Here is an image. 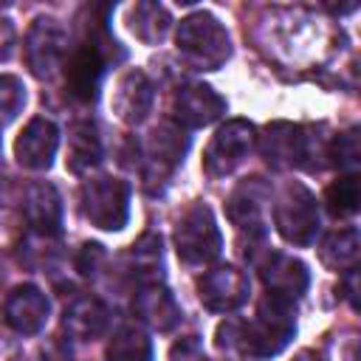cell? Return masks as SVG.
I'll return each mask as SVG.
<instances>
[{
    "label": "cell",
    "instance_id": "1",
    "mask_svg": "<svg viewBox=\"0 0 361 361\" xmlns=\"http://www.w3.org/2000/svg\"><path fill=\"white\" fill-rule=\"evenodd\" d=\"M113 51L118 56H124L118 42L107 34V25H104V17H102V20L93 23L90 34L71 51V56L65 62V87L76 102H85V104L96 102Z\"/></svg>",
    "mask_w": 361,
    "mask_h": 361
},
{
    "label": "cell",
    "instance_id": "2",
    "mask_svg": "<svg viewBox=\"0 0 361 361\" xmlns=\"http://www.w3.org/2000/svg\"><path fill=\"white\" fill-rule=\"evenodd\" d=\"M175 45H178V54L195 71H217L231 56L228 31L209 11H195L183 17L175 31Z\"/></svg>",
    "mask_w": 361,
    "mask_h": 361
},
{
    "label": "cell",
    "instance_id": "3",
    "mask_svg": "<svg viewBox=\"0 0 361 361\" xmlns=\"http://www.w3.org/2000/svg\"><path fill=\"white\" fill-rule=\"evenodd\" d=\"M296 333V305L276 299V296H262L257 305V313L251 322H245V347H248V361H262L279 355Z\"/></svg>",
    "mask_w": 361,
    "mask_h": 361
},
{
    "label": "cell",
    "instance_id": "4",
    "mask_svg": "<svg viewBox=\"0 0 361 361\" xmlns=\"http://www.w3.org/2000/svg\"><path fill=\"white\" fill-rule=\"evenodd\" d=\"M175 251L186 265H206L217 259L223 248V234L214 220V212L206 203H192L175 223Z\"/></svg>",
    "mask_w": 361,
    "mask_h": 361
},
{
    "label": "cell",
    "instance_id": "5",
    "mask_svg": "<svg viewBox=\"0 0 361 361\" xmlns=\"http://www.w3.org/2000/svg\"><path fill=\"white\" fill-rule=\"evenodd\" d=\"M274 226L290 245H310L319 234V206L307 186L290 180L276 192L274 200Z\"/></svg>",
    "mask_w": 361,
    "mask_h": 361
},
{
    "label": "cell",
    "instance_id": "6",
    "mask_svg": "<svg viewBox=\"0 0 361 361\" xmlns=\"http://www.w3.org/2000/svg\"><path fill=\"white\" fill-rule=\"evenodd\" d=\"M82 214L102 231H121L130 220V186L118 178L99 175L79 189Z\"/></svg>",
    "mask_w": 361,
    "mask_h": 361
},
{
    "label": "cell",
    "instance_id": "7",
    "mask_svg": "<svg viewBox=\"0 0 361 361\" xmlns=\"http://www.w3.org/2000/svg\"><path fill=\"white\" fill-rule=\"evenodd\" d=\"M257 144H259L265 164L274 169H299V166L310 169L313 135H307V130L302 124L271 121V124H265L262 135H257Z\"/></svg>",
    "mask_w": 361,
    "mask_h": 361
},
{
    "label": "cell",
    "instance_id": "8",
    "mask_svg": "<svg viewBox=\"0 0 361 361\" xmlns=\"http://www.w3.org/2000/svg\"><path fill=\"white\" fill-rule=\"evenodd\" d=\"M257 144V130L245 118H231L226 121L209 141L203 152V169L209 178H223L231 175L254 149Z\"/></svg>",
    "mask_w": 361,
    "mask_h": 361
},
{
    "label": "cell",
    "instance_id": "9",
    "mask_svg": "<svg viewBox=\"0 0 361 361\" xmlns=\"http://www.w3.org/2000/svg\"><path fill=\"white\" fill-rule=\"evenodd\" d=\"M248 259L257 265L268 296H276V299H285L293 305L305 296V290L310 285V271L302 259L282 254V251H271V248H265L262 254H251Z\"/></svg>",
    "mask_w": 361,
    "mask_h": 361
},
{
    "label": "cell",
    "instance_id": "10",
    "mask_svg": "<svg viewBox=\"0 0 361 361\" xmlns=\"http://www.w3.org/2000/svg\"><path fill=\"white\" fill-rule=\"evenodd\" d=\"M189 147V135L172 121L158 124L149 133L147 141V161H144V183L149 192H161L164 183L172 178V172L178 169V164L183 161Z\"/></svg>",
    "mask_w": 361,
    "mask_h": 361
},
{
    "label": "cell",
    "instance_id": "11",
    "mask_svg": "<svg viewBox=\"0 0 361 361\" xmlns=\"http://www.w3.org/2000/svg\"><path fill=\"white\" fill-rule=\"evenodd\" d=\"M251 282L237 265H214L197 279V296L212 313H231L248 302Z\"/></svg>",
    "mask_w": 361,
    "mask_h": 361
},
{
    "label": "cell",
    "instance_id": "12",
    "mask_svg": "<svg viewBox=\"0 0 361 361\" xmlns=\"http://www.w3.org/2000/svg\"><path fill=\"white\" fill-rule=\"evenodd\" d=\"M226 107H228L226 99L203 82L183 85L172 99V116H175V124L180 130L209 127L212 121H217L226 113Z\"/></svg>",
    "mask_w": 361,
    "mask_h": 361
},
{
    "label": "cell",
    "instance_id": "13",
    "mask_svg": "<svg viewBox=\"0 0 361 361\" xmlns=\"http://www.w3.org/2000/svg\"><path fill=\"white\" fill-rule=\"evenodd\" d=\"M68 51L65 28L51 17H37L25 37V59L37 76H51Z\"/></svg>",
    "mask_w": 361,
    "mask_h": 361
},
{
    "label": "cell",
    "instance_id": "14",
    "mask_svg": "<svg viewBox=\"0 0 361 361\" xmlns=\"http://www.w3.org/2000/svg\"><path fill=\"white\" fill-rule=\"evenodd\" d=\"M152 102H155V87L152 82L147 79L144 71H124L116 85H113V96H110V107L113 113L124 121V124H141L149 110H152Z\"/></svg>",
    "mask_w": 361,
    "mask_h": 361
},
{
    "label": "cell",
    "instance_id": "15",
    "mask_svg": "<svg viewBox=\"0 0 361 361\" xmlns=\"http://www.w3.org/2000/svg\"><path fill=\"white\" fill-rule=\"evenodd\" d=\"M56 149H59V130L51 118L42 116L31 118L14 141V158L25 169H48L56 158Z\"/></svg>",
    "mask_w": 361,
    "mask_h": 361
},
{
    "label": "cell",
    "instance_id": "16",
    "mask_svg": "<svg viewBox=\"0 0 361 361\" xmlns=\"http://www.w3.org/2000/svg\"><path fill=\"white\" fill-rule=\"evenodd\" d=\"M48 313H51V305H48V296L37 288V285H17L6 305H3V316H6V324L20 333V336H37L45 322H48Z\"/></svg>",
    "mask_w": 361,
    "mask_h": 361
},
{
    "label": "cell",
    "instance_id": "17",
    "mask_svg": "<svg viewBox=\"0 0 361 361\" xmlns=\"http://www.w3.org/2000/svg\"><path fill=\"white\" fill-rule=\"evenodd\" d=\"M25 223L39 237H59L62 234V197L54 183L34 180L25 189Z\"/></svg>",
    "mask_w": 361,
    "mask_h": 361
},
{
    "label": "cell",
    "instance_id": "18",
    "mask_svg": "<svg viewBox=\"0 0 361 361\" xmlns=\"http://www.w3.org/2000/svg\"><path fill=\"white\" fill-rule=\"evenodd\" d=\"M265 186L259 183V178H251L245 183H240L228 203H226V214L228 220L237 226V231L248 234V243L251 240H262L265 234V220H262V203H265Z\"/></svg>",
    "mask_w": 361,
    "mask_h": 361
},
{
    "label": "cell",
    "instance_id": "19",
    "mask_svg": "<svg viewBox=\"0 0 361 361\" xmlns=\"http://www.w3.org/2000/svg\"><path fill=\"white\" fill-rule=\"evenodd\" d=\"M133 313L138 316V322H144L158 333H169L180 324V305L161 282H149L135 290Z\"/></svg>",
    "mask_w": 361,
    "mask_h": 361
},
{
    "label": "cell",
    "instance_id": "20",
    "mask_svg": "<svg viewBox=\"0 0 361 361\" xmlns=\"http://www.w3.org/2000/svg\"><path fill=\"white\" fill-rule=\"evenodd\" d=\"M107 322H110V310L104 307L102 299L85 293V296H76L65 313H62V327L71 338H79V341H90V338H99L104 330H107Z\"/></svg>",
    "mask_w": 361,
    "mask_h": 361
},
{
    "label": "cell",
    "instance_id": "21",
    "mask_svg": "<svg viewBox=\"0 0 361 361\" xmlns=\"http://www.w3.org/2000/svg\"><path fill=\"white\" fill-rule=\"evenodd\" d=\"M102 161V138L93 121H76L68 130V158L65 166L73 175L90 172Z\"/></svg>",
    "mask_w": 361,
    "mask_h": 361
},
{
    "label": "cell",
    "instance_id": "22",
    "mask_svg": "<svg viewBox=\"0 0 361 361\" xmlns=\"http://www.w3.org/2000/svg\"><path fill=\"white\" fill-rule=\"evenodd\" d=\"M130 271L138 279V285L164 279V248L158 234L147 231L130 245Z\"/></svg>",
    "mask_w": 361,
    "mask_h": 361
},
{
    "label": "cell",
    "instance_id": "23",
    "mask_svg": "<svg viewBox=\"0 0 361 361\" xmlns=\"http://www.w3.org/2000/svg\"><path fill=\"white\" fill-rule=\"evenodd\" d=\"M169 11L161 6V3H152V0H144V3H135L130 8V17H127V28L135 34V39H141L144 45H155L166 37L169 31Z\"/></svg>",
    "mask_w": 361,
    "mask_h": 361
},
{
    "label": "cell",
    "instance_id": "24",
    "mask_svg": "<svg viewBox=\"0 0 361 361\" xmlns=\"http://www.w3.org/2000/svg\"><path fill=\"white\" fill-rule=\"evenodd\" d=\"M107 361H152V338L141 324H121L104 350Z\"/></svg>",
    "mask_w": 361,
    "mask_h": 361
},
{
    "label": "cell",
    "instance_id": "25",
    "mask_svg": "<svg viewBox=\"0 0 361 361\" xmlns=\"http://www.w3.org/2000/svg\"><path fill=\"white\" fill-rule=\"evenodd\" d=\"M358 251H361V243H358V231L350 226V228H338L333 234H327L322 240V248H319V259L330 268V271H350L355 268L358 262Z\"/></svg>",
    "mask_w": 361,
    "mask_h": 361
},
{
    "label": "cell",
    "instance_id": "26",
    "mask_svg": "<svg viewBox=\"0 0 361 361\" xmlns=\"http://www.w3.org/2000/svg\"><path fill=\"white\" fill-rule=\"evenodd\" d=\"M358 203H361V183H358V175L350 172V175H341L336 178L327 189H324V206L333 217H350L358 212Z\"/></svg>",
    "mask_w": 361,
    "mask_h": 361
},
{
    "label": "cell",
    "instance_id": "27",
    "mask_svg": "<svg viewBox=\"0 0 361 361\" xmlns=\"http://www.w3.org/2000/svg\"><path fill=\"white\" fill-rule=\"evenodd\" d=\"M214 347L226 361H248L245 347V322L243 319H226L214 330Z\"/></svg>",
    "mask_w": 361,
    "mask_h": 361
},
{
    "label": "cell",
    "instance_id": "28",
    "mask_svg": "<svg viewBox=\"0 0 361 361\" xmlns=\"http://www.w3.org/2000/svg\"><path fill=\"white\" fill-rule=\"evenodd\" d=\"M324 152H327V158H330V164H333V166H338L344 175H350V172L358 166V161H361L358 130H347V133L336 135Z\"/></svg>",
    "mask_w": 361,
    "mask_h": 361
},
{
    "label": "cell",
    "instance_id": "29",
    "mask_svg": "<svg viewBox=\"0 0 361 361\" xmlns=\"http://www.w3.org/2000/svg\"><path fill=\"white\" fill-rule=\"evenodd\" d=\"M25 107V87L17 76L3 73L0 76V127L14 121Z\"/></svg>",
    "mask_w": 361,
    "mask_h": 361
},
{
    "label": "cell",
    "instance_id": "30",
    "mask_svg": "<svg viewBox=\"0 0 361 361\" xmlns=\"http://www.w3.org/2000/svg\"><path fill=\"white\" fill-rule=\"evenodd\" d=\"M169 361H209V358L203 355V347H200L197 336H186V338H180V341L172 347Z\"/></svg>",
    "mask_w": 361,
    "mask_h": 361
},
{
    "label": "cell",
    "instance_id": "31",
    "mask_svg": "<svg viewBox=\"0 0 361 361\" xmlns=\"http://www.w3.org/2000/svg\"><path fill=\"white\" fill-rule=\"evenodd\" d=\"M102 259H104V248L99 243H87V245H82V254H79V271L90 276V274H96Z\"/></svg>",
    "mask_w": 361,
    "mask_h": 361
},
{
    "label": "cell",
    "instance_id": "32",
    "mask_svg": "<svg viewBox=\"0 0 361 361\" xmlns=\"http://www.w3.org/2000/svg\"><path fill=\"white\" fill-rule=\"evenodd\" d=\"M355 279H358L355 268L344 271V296H347V302H350L353 307H358V296H355Z\"/></svg>",
    "mask_w": 361,
    "mask_h": 361
},
{
    "label": "cell",
    "instance_id": "33",
    "mask_svg": "<svg viewBox=\"0 0 361 361\" xmlns=\"http://www.w3.org/2000/svg\"><path fill=\"white\" fill-rule=\"evenodd\" d=\"M293 361H327V358L319 355V353H313V350H302V353L293 355Z\"/></svg>",
    "mask_w": 361,
    "mask_h": 361
},
{
    "label": "cell",
    "instance_id": "34",
    "mask_svg": "<svg viewBox=\"0 0 361 361\" xmlns=\"http://www.w3.org/2000/svg\"><path fill=\"white\" fill-rule=\"evenodd\" d=\"M0 361H14V358H11V355H6V350L0 347Z\"/></svg>",
    "mask_w": 361,
    "mask_h": 361
}]
</instances>
